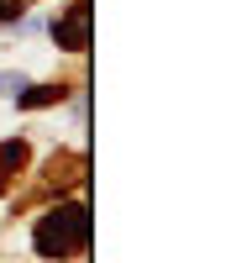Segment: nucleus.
Listing matches in <instances>:
<instances>
[{"instance_id": "1", "label": "nucleus", "mask_w": 247, "mask_h": 263, "mask_svg": "<svg viewBox=\"0 0 247 263\" xmlns=\"http://www.w3.org/2000/svg\"><path fill=\"white\" fill-rule=\"evenodd\" d=\"M32 248H37V258H74V253H84L89 248V205L84 200H63L48 216H37Z\"/></svg>"}, {"instance_id": "2", "label": "nucleus", "mask_w": 247, "mask_h": 263, "mask_svg": "<svg viewBox=\"0 0 247 263\" xmlns=\"http://www.w3.org/2000/svg\"><path fill=\"white\" fill-rule=\"evenodd\" d=\"M89 21H95V6H89V0H74V6L53 21V42L69 48V53H84L89 48Z\"/></svg>"}, {"instance_id": "3", "label": "nucleus", "mask_w": 247, "mask_h": 263, "mask_svg": "<svg viewBox=\"0 0 247 263\" xmlns=\"http://www.w3.org/2000/svg\"><path fill=\"white\" fill-rule=\"evenodd\" d=\"M21 168H27V142H21V137L0 142V195L16 184V174H21Z\"/></svg>"}, {"instance_id": "4", "label": "nucleus", "mask_w": 247, "mask_h": 263, "mask_svg": "<svg viewBox=\"0 0 247 263\" xmlns=\"http://www.w3.org/2000/svg\"><path fill=\"white\" fill-rule=\"evenodd\" d=\"M16 100L21 105H53V100H63V90H58V84H27Z\"/></svg>"}, {"instance_id": "5", "label": "nucleus", "mask_w": 247, "mask_h": 263, "mask_svg": "<svg viewBox=\"0 0 247 263\" xmlns=\"http://www.w3.org/2000/svg\"><path fill=\"white\" fill-rule=\"evenodd\" d=\"M27 90V74H11V69H0V95H21Z\"/></svg>"}, {"instance_id": "6", "label": "nucleus", "mask_w": 247, "mask_h": 263, "mask_svg": "<svg viewBox=\"0 0 247 263\" xmlns=\"http://www.w3.org/2000/svg\"><path fill=\"white\" fill-rule=\"evenodd\" d=\"M32 11V0H0V21H16V16H27Z\"/></svg>"}]
</instances>
